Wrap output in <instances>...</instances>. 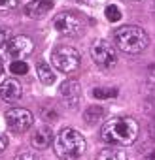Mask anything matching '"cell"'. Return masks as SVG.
<instances>
[{
  "mask_svg": "<svg viewBox=\"0 0 155 160\" xmlns=\"http://www.w3.org/2000/svg\"><path fill=\"white\" fill-rule=\"evenodd\" d=\"M104 15H106V19H108V21L115 23V21H119V19H121V10H119L117 6L110 4V6H106V10H104Z\"/></svg>",
  "mask_w": 155,
  "mask_h": 160,
  "instance_id": "cell-18",
  "label": "cell"
},
{
  "mask_svg": "<svg viewBox=\"0 0 155 160\" xmlns=\"http://www.w3.org/2000/svg\"><path fill=\"white\" fill-rule=\"evenodd\" d=\"M85 152V138L74 130V128H64L57 138H55V154L62 160L78 158Z\"/></svg>",
  "mask_w": 155,
  "mask_h": 160,
  "instance_id": "cell-3",
  "label": "cell"
},
{
  "mask_svg": "<svg viewBox=\"0 0 155 160\" xmlns=\"http://www.w3.org/2000/svg\"><path fill=\"white\" fill-rule=\"evenodd\" d=\"M91 57L100 68H112L117 62L115 49L108 42H95V45L91 47Z\"/></svg>",
  "mask_w": 155,
  "mask_h": 160,
  "instance_id": "cell-8",
  "label": "cell"
},
{
  "mask_svg": "<svg viewBox=\"0 0 155 160\" xmlns=\"http://www.w3.org/2000/svg\"><path fill=\"white\" fill-rule=\"evenodd\" d=\"M147 77H149V81L155 83V64H149L147 66Z\"/></svg>",
  "mask_w": 155,
  "mask_h": 160,
  "instance_id": "cell-21",
  "label": "cell"
},
{
  "mask_svg": "<svg viewBox=\"0 0 155 160\" xmlns=\"http://www.w3.org/2000/svg\"><path fill=\"white\" fill-rule=\"evenodd\" d=\"M51 60H53L55 68L64 72V73H74L78 68H80V64H82L80 53H78L74 47H70V45L57 47L53 51V55H51Z\"/></svg>",
  "mask_w": 155,
  "mask_h": 160,
  "instance_id": "cell-4",
  "label": "cell"
},
{
  "mask_svg": "<svg viewBox=\"0 0 155 160\" xmlns=\"http://www.w3.org/2000/svg\"><path fill=\"white\" fill-rule=\"evenodd\" d=\"M6 147H8V138L0 134V152H2V151H6Z\"/></svg>",
  "mask_w": 155,
  "mask_h": 160,
  "instance_id": "cell-24",
  "label": "cell"
},
{
  "mask_svg": "<svg viewBox=\"0 0 155 160\" xmlns=\"http://www.w3.org/2000/svg\"><path fill=\"white\" fill-rule=\"evenodd\" d=\"M17 6V0H0V12H8Z\"/></svg>",
  "mask_w": 155,
  "mask_h": 160,
  "instance_id": "cell-19",
  "label": "cell"
},
{
  "mask_svg": "<svg viewBox=\"0 0 155 160\" xmlns=\"http://www.w3.org/2000/svg\"><path fill=\"white\" fill-rule=\"evenodd\" d=\"M147 132H149V136H151V139H155V117L149 121V126H147Z\"/></svg>",
  "mask_w": 155,
  "mask_h": 160,
  "instance_id": "cell-22",
  "label": "cell"
},
{
  "mask_svg": "<svg viewBox=\"0 0 155 160\" xmlns=\"http://www.w3.org/2000/svg\"><path fill=\"white\" fill-rule=\"evenodd\" d=\"M23 94V87L21 83L17 81V79H6V81L0 85V98H2L4 102H17Z\"/></svg>",
  "mask_w": 155,
  "mask_h": 160,
  "instance_id": "cell-9",
  "label": "cell"
},
{
  "mask_svg": "<svg viewBox=\"0 0 155 160\" xmlns=\"http://www.w3.org/2000/svg\"><path fill=\"white\" fill-rule=\"evenodd\" d=\"M93 96L99 100H110L117 96V89L114 87H102V89H93Z\"/></svg>",
  "mask_w": 155,
  "mask_h": 160,
  "instance_id": "cell-16",
  "label": "cell"
},
{
  "mask_svg": "<svg viewBox=\"0 0 155 160\" xmlns=\"http://www.w3.org/2000/svg\"><path fill=\"white\" fill-rule=\"evenodd\" d=\"M76 2H80V4H87L89 0H76Z\"/></svg>",
  "mask_w": 155,
  "mask_h": 160,
  "instance_id": "cell-26",
  "label": "cell"
},
{
  "mask_svg": "<svg viewBox=\"0 0 155 160\" xmlns=\"http://www.w3.org/2000/svg\"><path fill=\"white\" fill-rule=\"evenodd\" d=\"M15 160H40V156L36 152H21L19 156H15Z\"/></svg>",
  "mask_w": 155,
  "mask_h": 160,
  "instance_id": "cell-20",
  "label": "cell"
},
{
  "mask_svg": "<svg viewBox=\"0 0 155 160\" xmlns=\"http://www.w3.org/2000/svg\"><path fill=\"white\" fill-rule=\"evenodd\" d=\"M97 160H127V154L117 147H106L99 152Z\"/></svg>",
  "mask_w": 155,
  "mask_h": 160,
  "instance_id": "cell-14",
  "label": "cell"
},
{
  "mask_svg": "<svg viewBox=\"0 0 155 160\" xmlns=\"http://www.w3.org/2000/svg\"><path fill=\"white\" fill-rule=\"evenodd\" d=\"M51 8H53V2H47V0H30V2L25 4V12L32 19L44 17Z\"/></svg>",
  "mask_w": 155,
  "mask_h": 160,
  "instance_id": "cell-12",
  "label": "cell"
},
{
  "mask_svg": "<svg viewBox=\"0 0 155 160\" xmlns=\"http://www.w3.org/2000/svg\"><path fill=\"white\" fill-rule=\"evenodd\" d=\"M80 85H78V81H74V79H68V81H64L61 85V98L64 100V104L68 108H76L78 102H80Z\"/></svg>",
  "mask_w": 155,
  "mask_h": 160,
  "instance_id": "cell-10",
  "label": "cell"
},
{
  "mask_svg": "<svg viewBox=\"0 0 155 160\" xmlns=\"http://www.w3.org/2000/svg\"><path fill=\"white\" fill-rule=\"evenodd\" d=\"M10 72H12L13 75H25V73L29 72V64H27L25 60H15V62L10 64Z\"/></svg>",
  "mask_w": 155,
  "mask_h": 160,
  "instance_id": "cell-17",
  "label": "cell"
},
{
  "mask_svg": "<svg viewBox=\"0 0 155 160\" xmlns=\"http://www.w3.org/2000/svg\"><path fill=\"white\" fill-rule=\"evenodd\" d=\"M2 72H4V68H2V64H0V79H2Z\"/></svg>",
  "mask_w": 155,
  "mask_h": 160,
  "instance_id": "cell-27",
  "label": "cell"
},
{
  "mask_svg": "<svg viewBox=\"0 0 155 160\" xmlns=\"http://www.w3.org/2000/svg\"><path fill=\"white\" fill-rule=\"evenodd\" d=\"M115 45L127 55H138L149 45V36L136 25H125L115 30Z\"/></svg>",
  "mask_w": 155,
  "mask_h": 160,
  "instance_id": "cell-2",
  "label": "cell"
},
{
  "mask_svg": "<svg viewBox=\"0 0 155 160\" xmlns=\"http://www.w3.org/2000/svg\"><path fill=\"white\" fill-rule=\"evenodd\" d=\"M36 73H38V79H40L42 83H45V85L55 83V73L51 72V68L45 62H38L36 64Z\"/></svg>",
  "mask_w": 155,
  "mask_h": 160,
  "instance_id": "cell-15",
  "label": "cell"
},
{
  "mask_svg": "<svg viewBox=\"0 0 155 160\" xmlns=\"http://www.w3.org/2000/svg\"><path fill=\"white\" fill-rule=\"evenodd\" d=\"M146 160H155V152H151V154H149V156H147Z\"/></svg>",
  "mask_w": 155,
  "mask_h": 160,
  "instance_id": "cell-25",
  "label": "cell"
},
{
  "mask_svg": "<svg viewBox=\"0 0 155 160\" xmlns=\"http://www.w3.org/2000/svg\"><path fill=\"white\" fill-rule=\"evenodd\" d=\"M47 2H53V0H47Z\"/></svg>",
  "mask_w": 155,
  "mask_h": 160,
  "instance_id": "cell-29",
  "label": "cell"
},
{
  "mask_svg": "<svg viewBox=\"0 0 155 160\" xmlns=\"http://www.w3.org/2000/svg\"><path fill=\"white\" fill-rule=\"evenodd\" d=\"M51 141H53V130H51L49 126H40V128H36L34 134H32V138H30V143H32V147H36V149H47V147L51 145Z\"/></svg>",
  "mask_w": 155,
  "mask_h": 160,
  "instance_id": "cell-11",
  "label": "cell"
},
{
  "mask_svg": "<svg viewBox=\"0 0 155 160\" xmlns=\"http://www.w3.org/2000/svg\"><path fill=\"white\" fill-rule=\"evenodd\" d=\"M4 119H6L8 128H10L12 132H17V134H19V132H27V130L32 126V122H34L32 113H30L29 109H25V108H13V109L6 111Z\"/></svg>",
  "mask_w": 155,
  "mask_h": 160,
  "instance_id": "cell-6",
  "label": "cell"
},
{
  "mask_svg": "<svg viewBox=\"0 0 155 160\" xmlns=\"http://www.w3.org/2000/svg\"><path fill=\"white\" fill-rule=\"evenodd\" d=\"M0 51H2V57L6 60L15 62V60H23L25 57H29L34 51V43L29 36H15V38L8 40L6 45Z\"/></svg>",
  "mask_w": 155,
  "mask_h": 160,
  "instance_id": "cell-5",
  "label": "cell"
},
{
  "mask_svg": "<svg viewBox=\"0 0 155 160\" xmlns=\"http://www.w3.org/2000/svg\"><path fill=\"white\" fill-rule=\"evenodd\" d=\"M153 12H155V2H153Z\"/></svg>",
  "mask_w": 155,
  "mask_h": 160,
  "instance_id": "cell-28",
  "label": "cell"
},
{
  "mask_svg": "<svg viewBox=\"0 0 155 160\" xmlns=\"http://www.w3.org/2000/svg\"><path fill=\"white\" fill-rule=\"evenodd\" d=\"M53 27L61 36H76L82 30V19L72 12H61L53 19Z\"/></svg>",
  "mask_w": 155,
  "mask_h": 160,
  "instance_id": "cell-7",
  "label": "cell"
},
{
  "mask_svg": "<svg viewBox=\"0 0 155 160\" xmlns=\"http://www.w3.org/2000/svg\"><path fill=\"white\" fill-rule=\"evenodd\" d=\"M100 138L106 143L115 145H131L136 141L138 138V122L132 117H115L112 121H108L102 130H100Z\"/></svg>",
  "mask_w": 155,
  "mask_h": 160,
  "instance_id": "cell-1",
  "label": "cell"
},
{
  "mask_svg": "<svg viewBox=\"0 0 155 160\" xmlns=\"http://www.w3.org/2000/svg\"><path fill=\"white\" fill-rule=\"evenodd\" d=\"M6 42H8V40H6V30H4L2 27H0V49H2V47L6 45Z\"/></svg>",
  "mask_w": 155,
  "mask_h": 160,
  "instance_id": "cell-23",
  "label": "cell"
},
{
  "mask_svg": "<svg viewBox=\"0 0 155 160\" xmlns=\"http://www.w3.org/2000/svg\"><path fill=\"white\" fill-rule=\"evenodd\" d=\"M102 117H104V108H100V106H91V108H87L85 113H83V121H85L89 126H95L97 122H100Z\"/></svg>",
  "mask_w": 155,
  "mask_h": 160,
  "instance_id": "cell-13",
  "label": "cell"
}]
</instances>
